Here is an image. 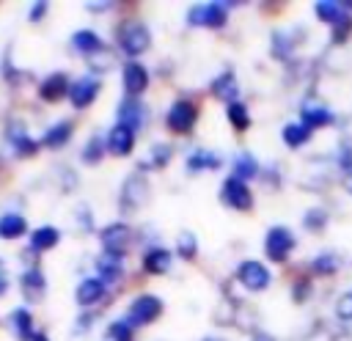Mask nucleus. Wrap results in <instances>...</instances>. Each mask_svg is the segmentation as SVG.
I'll use <instances>...</instances> for the list:
<instances>
[{
  "mask_svg": "<svg viewBox=\"0 0 352 341\" xmlns=\"http://www.w3.org/2000/svg\"><path fill=\"white\" fill-rule=\"evenodd\" d=\"M116 47L126 55V60H138L151 47V30L140 19H124L116 28Z\"/></svg>",
  "mask_w": 352,
  "mask_h": 341,
  "instance_id": "f257e3e1",
  "label": "nucleus"
},
{
  "mask_svg": "<svg viewBox=\"0 0 352 341\" xmlns=\"http://www.w3.org/2000/svg\"><path fill=\"white\" fill-rule=\"evenodd\" d=\"M162 311H165L162 297L146 292V294H138V297L129 302V308H126V314H124V322H126L132 330H138V327H146V324L157 322V319L162 316Z\"/></svg>",
  "mask_w": 352,
  "mask_h": 341,
  "instance_id": "f03ea898",
  "label": "nucleus"
},
{
  "mask_svg": "<svg viewBox=\"0 0 352 341\" xmlns=\"http://www.w3.org/2000/svg\"><path fill=\"white\" fill-rule=\"evenodd\" d=\"M99 242H102V253L126 258V253H129L132 245H135V231H132L129 223L113 220V223H107V226L99 231Z\"/></svg>",
  "mask_w": 352,
  "mask_h": 341,
  "instance_id": "7ed1b4c3",
  "label": "nucleus"
},
{
  "mask_svg": "<svg viewBox=\"0 0 352 341\" xmlns=\"http://www.w3.org/2000/svg\"><path fill=\"white\" fill-rule=\"evenodd\" d=\"M228 8H231V3H217V0H212V3H195L187 11V25L190 28L220 30L228 22Z\"/></svg>",
  "mask_w": 352,
  "mask_h": 341,
  "instance_id": "20e7f679",
  "label": "nucleus"
},
{
  "mask_svg": "<svg viewBox=\"0 0 352 341\" xmlns=\"http://www.w3.org/2000/svg\"><path fill=\"white\" fill-rule=\"evenodd\" d=\"M148 201V179L143 170H135L124 179L121 184V195H118V212L126 217V214H135L143 204Z\"/></svg>",
  "mask_w": 352,
  "mask_h": 341,
  "instance_id": "39448f33",
  "label": "nucleus"
},
{
  "mask_svg": "<svg viewBox=\"0 0 352 341\" xmlns=\"http://www.w3.org/2000/svg\"><path fill=\"white\" fill-rule=\"evenodd\" d=\"M297 248V239H294V231L289 226H272L267 228L264 234V256L275 264H283L289 261L292 250Z\"/></svg>",
  "mask_w": 352,
  "mask_h": 341,
  "instance_id": "423d86ee",
  "label": "nucleus"
},
{
  "mask_svg": "<svg viewBox=\"0 0 352 341\" xmlns=\"http://www.w3.org/2000/svg\"><path fill=\"white\" fill-rule=\"evenodd\" d=\"M198 116H201V107L192 102V99H176L170 107H168V113H165V126L173 132V135H190L192 132V126H195V121H198Z\"/></svg>",
  "mask_w": 352,
  "mask_h": 341,
  "instance_id": "0eeeda50",
  "label": "nucleus"
},
{
  "mask_svg": "<svg viewBox=\"0 0 352 341\" xmlns=\"http://www.w3.org/2000/svg\"><path fill=\"white\" fill-rule=\"evenodd\" d=\"M220 204L234 209V212H250L253 209V190L248 187V182H242L236 176H226L220 184Z\"/></svg>",
  "mask_w": 352,
  "mask_h": 341,
  "instance_id": "6e6552de",
  "label": "nucleus"
},
{
  "mask_svg": "<svg viewBox=\"0 0 352 341\" xmlns=\"http://www.w3.org/2000/svg\"><path fill=\"white\" fill-rule=\"evenodd\" d=\"M236 283L248 292H267L272 283V272L256 258H242L236 267Z\"/></svg>",
  "mask_w": 352,
  "mask_h": 341,
  "instance_id": "1a4fd4ad",
  "label": "nucleus"
},
{
  "mask_svg": "<svg viewBox=\"0 0 352 341\" xmlns=\"http://www.w3.org/2000/svg\"><path fill=\"white\" fill-rule=\"evenodd\" d=\"M148 82H151V74H148V69L140 60H126L121 66V85H124L126 96L140 99V94H146Z\"/></svg>",
  "mask_w": 352,
  "mask_h": 341,
  "instance_id": "9d476101",
  "label": "nucleus"
},
{
  "mask_svg": "<svg viewBox=\"0 0 352 341\" xmlns=\"http://www.w3.org/2000/svg\"><path fill=\"white\" fill-rule=\"evenodd\" d=\"M99 91H102V80H99L96 74H82V77H77V80L72 82L69 102H72L74 110H85V107H91V104L96 102Z\"/></svg>",
  "mask_w": 352,
  "mask_h": 341,
  "instance_id": "9b49d317",
  "label": "nucleus"
},
{
  "mask_svg": "<svg viewBox=\"0 0 352 341\" xmlns=\"http://www.w3.org/2000/svg\"><path fill=\"white\" fill-rule=\"evenodd\" d=\"M300 121L305 126H311V129H324V126H330L336 121V116H333V110L322 99L305 96L302 104H300Z\"/></svg>",
  "mask_w": 352,
  "mask_h": 341,
  "instance_id": "f8f14e48",
  "label": "nucleus"
},
{
  "mask_svg": "<svg viewBox=\"0 0 352 341\" xmlns=\"http://www.w3.org/2000/svg\"><path fill=\"white\" fill-rule=\"evenodd\" d=\"M104 143H107V154L113 157H129L135 143H138V132L132 126H124V124H113L104 135Z\"/></svg>",
  "mask_w": 352,
  "mask_h": 341,
  "instance_id": "ddd939ff",
  "label": "nucleus"
},
{
  "mask_svg": "<svg viewBox=\"0 0 352 341\" xmlns=\"http://www.w3.org/2000/svg\"><path fill=\"white\" fill-rule=\"evenodd\" d=\"M69 44H72V50L74 52H80L82 58H96V55H102V52H107V41L96 33V30H91V28H80V30H74L72 33V38H69Z\"/></svg>",
  "mask_w": 352,
  "mask_h": 341,
  "instance_id": "4468645a",
  "label": "nucleus"
},
{
  "mask_svg": "<svg viewBox=\"0 0 352 341\" xmlns=\"http://www.w3.org/2000/svg\"><path fill=\"white\" fill-rule=\"evenodd\" d=\"M72 82H74V80H72L66 72H52V74H47V77L41 80V85H38V96H41L44 102H60V99L69 96Z\"/></svg>",
  "mask_w": 352,
  "mask_h": 341,
  "instance_id": "2eb2a0df",
  "label": "nucleus"
},
{
  "mask_svg": "<svg viewBox=\"0 0 352 341\" xmlns=\"http://www.w3.org/2000/svg\"><path fill=\"white\" fill-rule=\"evenodd\" d=\"M19 289H22V294H25V300H30V302L41 300V297L47 294V275H44V270H41L38 264H30L28 270H22V275H19Z\"/></svg>",
  "mask_w": 352,
  "mask_h": 341,
  "instance_id": "dca6fc26",
  "label": "nucleus"
},
{
  "mask_svg": "<svg viewBox=\"0 0 352 341\" xmlns=\"http://www.w3.org/2000/svg\"><path fill=\"white\" fill-rule=\"evenodd\" d=\"M104 294H107V283H104L102 278H96V275L82 278V280L77 283V289H74V300H77V305H80L82 311L94 308Z\"/></svg>",
  "mask_w": 352,
  "mask_h": 341,
  "instance_id": "f3484780",
  "label": "nucleus"
},
{
  "mask_svg": "<svg viewBox=\"0 0 352 341\" xmlns=\"http://www.w3.org/2000/svg\"><path fill=\"white\" fill-rule=\"evenodd\" d=\"M6 138H8L11 148H14V154L16 157H25V160L28 157H36L38 148H41V140L30 138V132L25 129V124H11L8 132H6Z\"/></svg>",
  "mask_w": 352,
  "mask_h": 341,
  "instance_id": "a211bd4d",
  "label": "nucleus"
},
{
  "mask_svg": "<svg viewBox=\"0 0 352 341\" xmlns=\"http://www.w3.org/2000/svg\"><path fill=\"white\" fill-rule=\"evenodd\" d=\"M209 91L214 99L231 104V102H239V82H236V74L234 69H223L212 82H209Z\"/></svg>",
  "mask_w": 352,
  "mask_h": 341,
  "instance_id": "6ab92c4d",
  "label": "nucleus"
},
{
  "mask_svg": "<svg viewBox=\"0 0 352 341\" xmlns=\"http://www.w3.org/2000/svg\"><path fill=\"white\" fill-rule=\"evenodd\" d=\"M140 264H143V272H148V275H165L173 267V253L168 248H162V245H151L143 253Z\"/></svg>",
  "mask_w": 352,
  "mask_h": 341,
  "instance_id": "aec40b11",
  "label": "nucleus"
},
{
  "mask_svg": "<svg viewBox=\"0 0 352 341\" xmlns=\"http://www.w3.org/2000/svg\"><path fill=\"white\" fill-rule=\"evenodd\" d=\"M143 118H146V107H143V102H140V99L124 96V102L116 107V124L132 126L135 132L143 126Z\"/></svg>",
  "mask_w": 352,
  "mask_h": 341,
  "instance_id": "412c9836",
  "label": "nucleus"
},
{
  "mask_svg": "<svg viewBox=\"0 0 352 341\" xmlns=\"http://www.w3.org/2000/svg\"><path fill=\"white\" fill-rule=\"evenodd\" d=\"M8 324H11V333H14L16 341H33L36 333H38L36 324H33V314L25 305H19V308H14L8 314Z\"/></svg>",
  "mask_w": 352,
  "mask_h": 341,
  "instance_id": "4be33fe9",
  "label": "nucleus"
},
{
  "mask_svg": "<svg viewBox=\"0 0 352 341\" xmlns=\"http://www.w3.org/2000/svg\"><path fill=\"white\" fill-rule=\"evenodd\" d=\"M72 135H74V121L60 118V121H55L52 126H47V129H44V135H41L38 140H41V146H44V148L58 151V148H63V146L72 140Z\"/></svg>",
  "mask_w": 352,
  "mask_h": 341,
  "instance_id": "5701e85b",
  "label": "nucleus"
},
{
  "mask_svg": "<svg viewBox=\"0 0 352 341\" xmlns=\"http://www.w3.org/2000/svg\"><path fill=\"white\" fill-rule=\"evenodd\" d=\"M220 165H223V157H220V154H214V151H209V148H195V151H190V154H187V160H184L187 173L217 170Z\"/></svg>",
  "mask_w": 352,
  "mask_h": 341,
  "instance_id": "b1692460",
  "label": "nucleus"
},
{
  "mask_svg": "<svg viewBox=\"0 0 352 341\" xmlns=\"http://www.w3.org/2000/svg\"><path fill=\"white\" fill-rule=\"evenodd\" d=\"M30 250L33 253H47V250H52V248H58V242H60V231L55 228V226H38V228H33L30 231Z\"/></svg>",
  "mask_w": 352,
  "mask_h": 341,
  "instance_id": "393cba45",
  "label": "nucleus"
},
{
  "mask_svg": "<svg viewBox=\"0 0 352 341\" xmlns=\"http://www.w3.org/2000/svg\"><path fill=\"white\" fill-rule=\"evenodd\" d=\"M28 234V217L19 212H3L0 214V239H19Z\"/></svg>",
  "mask_w": 352,
  "mask_h": 341,
  "instance_id": "a878e982",
  "label": "nucleus"
},
{
  "mask_svg": "<svg viewBox=\"0 0 352 341\" xmlns=\"http://www.w3.org/2000/svg\"><path fill=\"white\" fill-rule=\"evenodd\" d=\"M121 275H124V258H121V256L102 253V256L96 258V278H102L107 286L116 283Z\"/></svg>",
  "mask_w": 352,
  "mask_h": 341,
  "instance_id": "bb28decb",
  "label": "nucleus"
},
{
  "mask_svg": "<svg viewBox=\"0 0 352 341\" xmlns=\"http://www.w3.org/2000/svg\"><path fill=\"white\" fill-rule=\"evenodd\" d=\"M261 173V165H258V160L250 154V151H239L236 157H234V162H231V176H236V179H242V182H250V179H256Z\"/></svg>",
  "mask_w": 352,
  "mask_h": 341,
  "instance_id": "cd10ccee",
  "label": "nucleus"
},
{
  "mask_svg": "<svg viewBox=\"0 0 352 341\" xmlns=\"http://www.w3.org/2000/svg\"><path fill=\"white\" fill-rule=\"evenodd\" d=\"M297 44H300V41H297V33H294V30H275V33H272L270 52H272V58L286 60V58L294 52Z\"/></svg>",
  "mask_w": 352,
  "mask_h": 341,
  "instance_id": "c85d7f7f",
  "label": "nucleus"
},
{
  "mask_svg": "<svg viewBox=\"0 0 352 341\" xmlns=\"http://www.w3.org/2000/svg\"><path fill=\"white\" fill-rule=\"evenodd\" d=\"M311 135H314V129L305 126L302 121H289V124L280 129V138H283V143H286L289 148H300V146H305V143L311 140Z\"/></svg>",
  "mask_w": 352,
  "mask_h": 341,
  "instance_id": "c756f323",
  "label": "nucleus"
},
{
  "mask_svg": "<svg viewBox=\"0 0 352 341\" xmlns=\"http://www.w3.org/2000/svg\"><path fill=\"white\" fill-rule=\"evenodd\" d=\"M344 11H346V6L344 3H336V0H319V3H314L316 19L324 22V25H330V28L344 16Z\"/></svg>",
  "mask_w": 352,
  "mask_h": 341,
  "instance_id": "7c9ffc66",
  "label": "nucleus"
},
{
  "mask_svg": "<svg viewBox=\"0 0 352 341\" xmlns=\"http://www.w3.org/2000/svg\"><path fill=\"white\" fill-rule=\"evenodd\" d=\"M226 118H228V124H231L236 132H248V129H250V121H253L245 102H231V104H226Z\"/></svg>",
  "mask_w": 352,
  "mask_h": 341,
  "instance_id": "2f4dec72",
  "label": "nucleus"
},
{
  "mask_svg": "<svg viewBox=\"0 0 352 341\" xmlns=\"http://www.w3.org/2000/svg\"><path fill=\"white\" fill-rule=\"evenodd\" d=\"M104 154H107V143H104V138L91 135V138H88V143L82 146L80 160H82L85 165H99V162L104 160Z\"/></svg>",
  "mask_w": 352,
  "mask_h": 341,
  "instance_id": "473e14b6",
  "label": "nucleus"
},
{
  "mask_svg": "<svg viewBox=\"0 0 352 341\" xmlns=\"http://www.w3.org/2000/svg\"><path fill=\"white\" fill-rule=\"evenodd\" d=\"M338 270H341V258H338L336 253H319V256L311 258V272L319 275V278H324V275H336Z\"/></svg>",
  "mask_w": 352,
  "mask_h": 341,
  "instance_id": "72a5a7b5",
  "label": "nucleus"
},
{
  "mask_svg": "<svg viewBox=\"0 0 352 341\" xmlns=\"http://www.w3.org/2000/svg\"><path fill=\"white\" fill-rule=\"evenodd\" d=\"M170 160H173V146H168V143H154V146H151V154H148V162H143L140 168L162 170Z\"/></svg>",
  "mask_w": 352,
  "mask_h": 341,
  "instance_id": "f704fd0d",
  "label": "nucleus"
},
{
  "mask_svg": "<svg viewBox=\"0 0 352 341\" xmlns=\"http://www.w3.org/2000/svg\"><path fill=\"white\" fill-rule=\"evenodd\" d=\"M327 212L322 209V206H311V209H305V214H302V228L305 231H311V234H319V231H324V226H327Z\"/></svg>",
  "mask_w": 352,
  "mask_h": 341,
  "instance_id": "c9c22d12",
  "label": "nucleus"
},
{
  "mask_svg": "<svg viewBox=\"0 0 352 341\" xmlns=\"http://www.w3.org/2000/svg\"><path fill=\"white\" fill-rule=\"evenodd\" d=\"M102 341H135V330L124 322V319H116L104 327L102 333Z\"/></svg>",
  "mask_w": 352,
  "mask_h": 341,
  "instance_id": "e433bc0d",
  "label": "nucleus"
},
{
  "mask_svg": "<svg viewBox=\"0 0 352 341\" xmlns=\"http://www.w3.org/2000/svg\"><path fill=\"white\" fill-rule=\"evenodd\" d=\"M176 256H179L182 261H192V258L198 256V239H195L190 231L179 234V239H176Z\"/></svg>",
  "mask_w": 352,
  "mask_h": 341,
  "instance_id": "4c0bfd02",
  "label": "nucleus"
},
{
  "mask_svg": "<svg viewBox=\"0 0 352 341\" xmlns=\"http://www.w3.org/2000/svg\"><path fill=\"white\" fill-rule=\"evenodd\" d=\"M349 33H352V16H341V19H338V22L333 25L330 41H333V44H346Z\"/></svg>",
  "mask_w": 352,
  "mask_h": 341,
  "instance_id": "58836bf2",
  "label": "nucleus"
},
{
  "mask_svg": "<svg viewBox=\"0 0 352 341\" xmlns=\"http://www.w3.org/2000/svg\"><path fill=\"white\" fill-rule=\"evenodd\" d=\"M336 316L341 322H352V289L344 292L338 300H336Z\"/></svg>",
  "mask_w": 352,
  "mask_h": 341,
  "instance_id": "ea45409f",
  "label": "nucleus"
},
{
  "mask_svg": "<svg viewBox=\"0 0 352 341\" xmlns=\"http://www.w3.org/2000/svg\"><path fill=\"white\" fill-rule=\"evenodd\" d=\"M336 162H338L341 170L352 173V143H341V148H338V154H336Z\"/></svg>",
  "mask_w": 352,
  "mask_h": 341,
  "instance_id": "a19ab883",
  "label": "nucleus"
},
{
  "mask_svg": "<svg viewBox=\"0 0 352 341\" xmlns=\"http://www.w3.org/2000/svg\"><path fill=\"white\" fill-rule=\"evenodd\" d=\"M47 11H50V3L47 0H38V3H30V8H28V19L36 25V22H41L44 16H47Z\"/></svg>",
  "mask_w": 352,
  "mask_h": 341,
  "instance_id": "79ce46f5",
  "label": "nucleus"
},
{
  "mask_svg": "<svg viewBox=\"0 0 352 341\" xmlns=\"http://www.w3.org/2000/svg\"><path fill=\"white\" fill-rule=\"evenodd\" d=\"M77 223H80L82 231H91V228H94V212H91L88 206H80V209H77Z\"/></svg>",
  "mask_w": 352,
  "mask_h": 341,
  "instance_id": "37998d69",
  "label": "nucleus"
},
{
  "mask_svg": "<svg viewBox=\"0 0 352 341\" xmlns=\"http://www.w3.org/2000/svg\"><path fill=\"white\" fill-rule=\"evenodd\" d=\"M308 292H311L308 280H294V286H292V297H294L297 302H302V300L308 297Z\"/></svg>",
  "mask_w": 352,
  "mask_h": 341,
  "instance_id": "c03bdc74",
  "label": "nucleus"
},
{
  "mask_svg": "<svg viewBox=\"0 0 352 341\" xmlns=\"http://www.w3.org/2000/svg\"><path fill=\"white\" fill-rule=\"evenodd\" d=\"M85 8L88 11H104V8H110V3H85Z\"/></svg>",
  "mask_w": 352,
  "mask_h": 341,
  "instance_id": "a18cd8bd",
  "label": "nucleus"
},
{
  "mask_svg": "<svg viewBox=\"0 0 352 341\" xmlns=\"http://www.w3.org/2000/svg\"><path fill=\"white\" fill-rule=\"evenodd\" d=\"M8 294V278L0 272V297H6Z\"/></svg>",
  "mask_w": 352,
  "mask_h": 341,
  "instance_id": "49530a36",
  "label": "nucleus"
},
{
  "mask_svg": "<svg viewBox=\"0 0 352 341\" xmlns=\"http://www.w3.org/2000/svg\"><path fill=\"white\" fill-rule=\"evenodd\" d=\"M253 341H275L270 333H264V330H258V333H253Z\"/></svg>",
  "mask_w": 352,
  "mask_h": 341,
  "instance_id": "de8ad7c7",
  "label": "nucleus"
},
{
  "mask_svg": "<svg viewBox=\"0 0 352 341\" xmlns=\"http://www.w3.org/2000/svg\"><path fill=\"white\" fill-rule=\"evenodd\" d=\"M33 341H52V338H50V336H47V333H41V330H38V333H36V338H33Z\"/></svg>",
  "mask_w": 352,
  "mask_h": 341,
  "instance_id": "09e8293b",
  "label": "nucleus"
},
{
  "mask_svg": "<svg viewBox=\"0 0 352 341\" xmlns=\"http://www.w3.org/2000/svg\"><path fill=\"white\" fill-rule=\"evenodd\" d=\"M201 341H223V338H217V336H206V338H201Z\"/></svg>",
  "mask_w": 352,
  "mask_h": 341,
  "instance_id": "8fccbe9b",
  "label": "nucleus"
},
{
  "mask_svg": "<svg viewBox=\"0 0 352 341\" xmlns=\"http://www.w3.org/2000/svg\"><path fill=\"white\" fill-rule=\"evenodd\" d=\"M346 190L352 192V173H349V179H346Z\"/></svg>",
  "mask_w": 352,
  "mask_h": 341,
  "instance_id": "3c124183",
  "label": "nucleus"
}]
</instances>
